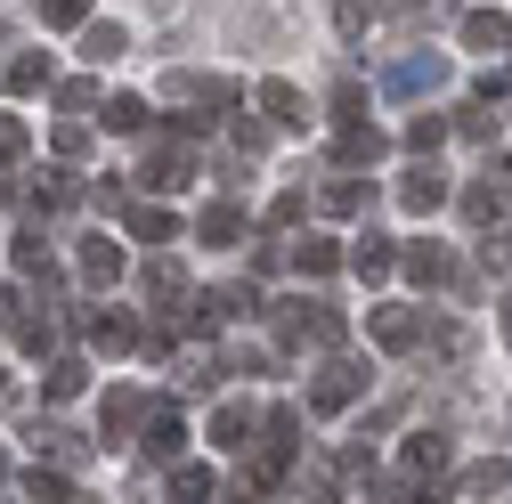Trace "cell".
<instances>
[{
	"label": "cell",
	"instance_id": "cb8c5ba5",
	"mask_svg": "<svg viewBox=\"0 0 512 504\" xmlns=\"http://www.w3.org/2000/svg\"><path fill=\"white\" fill-rule=\"evenodd\" d=\"M407 472H447V439L439 431H415L407 439Z\"/></svg>",
	"mask_w": 512,
	"mask_h": 504
},
{
	"label": "cell",
	"instance_id": "3957f363",
	"mask_svg": "<svg viewBox=\"0 0 512 504\" xmlns=\"http://www.w3.org/2000/svg\"><path fill=\"white\" fill-rule=\"evenodd\" d=\"M252 431H261V415H252L244 399L212 407V448H220V456H244V448H252Z\"/></svg>",
	"mask_w": 512,
	"mask_h": 504
},
{
	"label": "cell",
	"instance_id": "836d02e7",
	"mask_svg": "<svg viewBox=\"0 0 512 504\" xmlns=\"http://www.w3.org/2000/svg\"><path fill=\"white\" fill-rule=\"evenodd\" d=\"M17 155H25V122L0 114V163H17Z\"/></svg>",
	"mask_w": 512,
	"mask_h": 504
},
{
	"label": "cell",
	"instance_id": "74e56055",
	"mask_svg": "<svg viewBox=\"0 0 512 504\" xmlns=\"http://www.w3.org/2000/svg\"><path fill=\"white\" fill-rule=\"evenodd\" d=\"M366 504H407V488H374V496H366Z\"/></svg>",
	"mask_w": 512,
	"mask_h": 504
},
{
	"label": "cell",
	"instance_id": "30bf717a",
	"mask_svg": "<svg viewBox=\"0 0 512 504\" xmlns=\"http://www.w3.org/2000/svg\"><path fill=\"white\" fill-rule=\"evenodd\" d=\"M82 334H90V350H131V342H139V326L122 318V309H90Z\"/></svg>",
	"mask_w": 512,
	"mask_h": 504
},
{
	"label": "cell",
	"instance_id": "44dd1931",
	"mask_svg": "<svg viewBox=\"0 0 512 504\" xmlns=\"http://www.w3.org/2000/svg\"><path fill=\"white\" fill-rule=\"evenodd\" d=\"M317 204H326L334 220H350V212H366V204H374V187H366V179H326V196H317Z\"/></svg>",
	"mask_w": 512,
	"mask_h": 504
},
{
	"label": "cell",
	"instance_id": "4dcf8cb0",
	"mask_svg": "<svg viewBox=\"0 0 512 504\" xmlns=\"http://www.w3.org/2000/svg\"><path fill=\"white\" fill-rule=\"evenodd\" d=\"M41 25H90V0H41Z\"/></svg>",
	"mask_w": 512,
	"mask_h": 504
},
{
	"label": "cell",
	"instance_id": "7402d4cb",
	"mask_svg": "<svg viewBox=\"0 0 512 504\" xmlns=\"http://www.w3.org/2000/svg\"><path fill=\"white\" fill-rule=\"evenodd\" d=\"M122 49H131L122 25H82V57H90V66H106V57H122Z\"/></svg>",
	"mask_w": 512,
	"mask_h": 504
},
{
	"label": "cell",
	"instance_id": "f35d334b",
	"mask_svg": "<svg viewBox=\"0 0 512 504\" xmlns=\"http://www.w3.org/2000/svg\"><path fill=\"white\" fill-rule=\"evenodd\" d=\"M0 326H17V293H0Z\"/></svg>",
	"mask_w": 512,
	"mask_h": 504
},
{
	"label": "cell",
	"instance_id": "4fadbf2b",
	"mask_svg": "<svg viewBox=\"0 0 512 504\" xmlns=\"http://www.w3.org/2000/svg\"><path fill=\"white\" fill-rule=\"evenodd\" d=\"M399 269H407L415 285H447V277H456V261H447L439 244H407V252H399Z\"/></svg>",
	"mask_w": 512,
	"mask_h": 504
},
{
	"label": "cell",
	"instance_id": "f546056e",
	"mask_svg": "<svg viewBox=\"0 0 512 504\" xmlns=\"http://www.w3.org/2000/svg\"><path fill=\"white\" fill-rule=\"evenodd\" d=\"M439 139H447V122H439V114H415V122H407V147H415V155H431Z\"/></svg>",
	"mask_w": 512,
	"mask_h": 504
},
{
	"label": "cell",
	"instance_id": "e575fe53",
	"mask_svg": "<svg viewBox=\"0 0 512 504\" xmlns=\"http://www.w3.org/2000/svg\"><path fill=\"white\" fill-rule=\"evenodd\" d=\"M456 131H464V139H488V131H496V114H488V106H464V114H456Z\"/></svg>",
	"mask_w": 512,
	"mask_h": 504
},
{
	"label": "cell",
	"instance_id": "83f0119b",
	"mask_svg": "<svg viewBox=\"0 0 512 504\" xmlns=\"http://www.w3.org/2000/svg\"><path fill=\"white\" fill-rule=\"evenodd\" d=\"M496 488H512V456H496V464H472V472H464V496H496Z\"/></svg>",
	"mask_w": 512,
	"mask_h": 504
},
{
	"label": "cell",
	"instance_id": "7c38bea8",
	"mask_svg": "<svg viewBox=\"0 0 512 504\" xmlns=\"http://www.w3.org/2000/svg\"><path fill=\"white\" fill-rule=\"evenodd\" d=\"M179 448H187V423H179V407H155V415H147V456H155V464H171Z\"/></svg>",
	"mask_w": 512,
	"mask_h": 504
},
{
	"label": "cell",
	"instance_id": "603a6c76",
	"mask_svg": "<svg viewBox=\"0 0 512 504\" xmlns=\"http://www.w3.org/2000/svg\"><path fill=\"white\" fill-rule=\"evenodd\" d=\"M17 269H25V277H41V285H57V261H49L41 228H25V236H17Z\"/></svg>",
	"mask_w": 512,
	"mask_h": 504
},
{
	"label": "cell",
	"instance_id": "8fae6325",
	"mask_svg": "<svg viewBox=\"0 0 512 504\" xmlns=\"http://www.w3.org/2000/svg\"><path fill=\"white\" fill-rule=\"evenodd\" d=\"M439 82H447V57H439V49H431V57H407V66H391V90H399V98L439 90Z\"/></svg>",
	"mask_w": 512,
	"mask_h": 504
},
{
	"label": "cell",
	"instance_id": "277c9868",
	"mask_svg": "<svg viewBox=\"0 0 512 504\" xmlns=\"http://www.w3.org/2000/svg\"><path fill=\"white\" fill-rule=\"evenodd\" d=\"M366 334L382 350H415L423 342V318H415V309H366Z\"/></svg>",
	"mask_w": 512,
	"mask_h": 504
},
{
	"label": "cell",
	"instance_id": "5bb4252c",
	"mask_svg": "<svg viewBox=\"0 0 512 504\" xmlns=\"http://www.w3.org/2000/svg\"><path fill=\"white\" fill-rule=\"evenodd\" d=\"M196 236H204V244H236V236H244V204H228V196L204 204V212H196Z\"/></svg>",
	"mask_w": 512,
	"mask_h": 504
},
{
	"label": "cell",
	"instance_id": "60d3db41",
	"mask_svg": "<svg viewBox=\"0 0 512 504\" xmlns=\"http://www.w3.org/2000/svg\"><path fill=\"white\" fill-rule=\"evenodd\" d=\"M0 480H9V456H0Z\"/></svg>",
	"mask_w": 512,
	"mask_h": 504
},
{
	"label": "cell",
	"instance_id": "ac0fdd59",
	"mask_svg": "<svg viewBox=\"0 0 512 504\" xmlns=\"http://www.w3.org/2000/svg\"><path fill=\"white\" fill-rule=\"evenodd\" d=\"M41 391H49V399H82V391H90V366H82V358H49Z\"/></svg>",
	"mask_w": 512,
	"mask_h": 504
},
{
	"label": "cell",
	"instance_id": "f1b7e54d",
	"mask_svg": "<svg viewBox=\"0 0 512 504\" xmlns=\"http://www.w3.org/2000/svg\"><path fill=\"white\" fill-rule=\"evenodd\" d=\"M106 131H122V139L147 131V98H106Z\"/></svg>",
	"mask_w": 512,
	"mask_h": 504
},
{
	"label": "cell",
	"instance_id": "484cf974",
	"mask_svg": "<svg viewBox=\"0 0 512 504\" xmlns=\"http://www.w3.org/2000/svg\"><path fill=\"white\" fill-rule=\"evenodd\" d=\"M49 74H57V66H49V49H25L17 66H9V90H49Z\"/></svg>",
	"mask_w": 512,
	"mask_h": 504
},
{
	"label": "cell",
	"instance_id": "5b68a950",
	"mask_svg": "<svg viewBox=\"0 0 512 504\" xmlns=\"http://www.w3.org/2000/svg\"><path fill=\"white\" fill-rule=\"evenodd\" d=\"M464 49L504 57V49H512V17H504V9H472V17H464Z\"/></svg>",
	"mask_w": 512,
	"mask_h": 504
},
{
	"label": "cell",
	"instance_id": "ab89813d",
	"mask_svg": "<svg viewBox=\"0 0 512 504\" xmlns=\"http://www.w3.org/2000/svg\"><path fill=\"white\" fill-rule=\"evenodd\" d=\"M496 318H504V342H512V293H504V301H496Z\"/></svg>",
	"mask_w": 512,
	"mask_h": 504
},
{
	"label": "cell",
	"instance_id": "6da1fadb",
	"mask_svg": "<svg viewBox=\"0 0 512 504\" xmlns=\"http://www.w3.org/2000/svg\"><path fill=\"white\" fill-rule=\"evenodd\" d=\"M358 391H366V374H358L350 358H334V366H317V383H309V407H317V415H342Z\"/></svg>",
	"mask_w": 512,
	"mask_h": 504
},
{
	"label": "cell",
	"instance_id": "8992f818",
	"mask_svg": "<svg viewBox=\"0 0 512 504\" xmlns=\"http://www.w3.org/2000/svg\"><path fill=\"white\" fill-rule=\"evenodd\" d=\"M122 269H131V252H122L114 236H82V277H90V285H114Z\"/></svg>",
	"mask_w": 512,
	"mask_h": 504
},
{
	"label": "cell",
	"instance_id": "2e32d148",
	"mask_svg": "<svg viewBox=\"0 0 512 504\" xmlns=\"http://www.w3.org/2000/svg\"><path fill=\"white\" fill-rule=\"evenodd\" d=\"M293 261H301V277H334L350 252H342L334 236H301V244H293Z\"/></svg>",
	"mask_w": 512,
	"mask_h": 504
},
{
	"label": "cell",
	"instance_id": "9a60e30c",
	"mask_svg": "<svg viewBox=\"0 0 512 504\" xmlns=\"http://www.w3.org/2000/svg\"><path fill=\"white\" fill-rule=\"evenodd\" d=\"M147 415H155V407H147L139 391H106V439H131Z\"/></svg>",
	"mask_w": 512,
	"mask_h": 504
},
{
	"label": "cell",
	"instance_id": "8d00e7d4",
	"mask_svg": "<svg viewBox=\"0 0 512 504\" xmlns=\"http://www.w3.org/2000/svg\"><path fill=\"white\" fill-rule=\"evenodd\" d=\"M293 220H301V196H293V187H285V196L269 204V228H293Z\"/></svg>",
	"mask_w": 512,
	"mask_h": 504
},
{
	"label": "cell",
	"instance_id": "e0dca14e",
	"mask_svg": "<svg viewBox=\"0 0 512 504\" xmlns=\"http://www.w3.org/2000/svg\"><path fill=\"white\" fill-rule=\"evenodd\" d=\"M382 147H391V139H382L374 122H342V139H334V155H342V163H374Z\"/></svg>",
	"mask_w": 512,
	"mask_h": 504
},
{
	"label": "cell",
	"instance_id": "ba28073f",
	"mask_svg": "<svg viewBox=\"0 0 512 504\" xmlns=\"http://www.w3.org/2000/svg\"><path fill=\"white\" fill-rule=\"evenodd\" d=\"M350 269H358L366 285H382V277H391V269H399V252H391V236H374V228H366V236L350 244Z\"/></svg>",
	"mask_w": 512,
	"mask_h": 504
},
{
	"label": "cell",
	"instance_id": "4316f807",
	"mask_svg": "<svg viewBox=\"0 0 512 504\" xmlns=\"http://www.w3.org/2000/svg\"><path fill=\"white\" fill-rule=\"evenodd\" d=\"M25 496H33V504H66L74 488H66V472H57V464H33V472H25Z\"/></svg>",
	"mask_w": 512,
	"mask_h": 504
},
{
	"label": "cell",
	"instance_id": "7a4b0ae2",
	"mask_svg": "<svg viewBox=\"0 0 512 504\" xmlns=\"http://www.w3.org/2000/svg\"><path fill=\"white\" fill-rule=\"evenodd\" d=\"M163 90H171V98H179V106H204V122H212V114H228V106H236V82H220V74H171V82H163Z\"/></svg>",
	"mask_w": 512,
	"mask_h": 504
},
{
	"label": "cell",
	"instance_id": "d590c367",
	"mask_svg": "<svg viewBox=\"0 0 512 504\" xmlns=\"http://www.w3.org/2000/svg\"><path fill=\"white\" fill-rule=\"evenodd\" d=\"M358 106H366V90H358V82H342V90H334V114H342V122H366Z\"/></svg>",
	"mask_w": 512,
	"mask_h": 504
},
{
	"label": "cell",
	"instance_id": "d4e9b609",
	"mask_svg": "<svg viewBox=\"0 0 512 504\" xmlns=\"http://www.w3.org/2000/svg\"><path fill=\"white\" fill-rule=\"evenodd\" d=\"M171 496H179V504H212L220 488H212V472H204V464H179V472H171Z\"/></svg>",
	"mask_w": 512,
	"mask_h": 504
},
{
	"label": "cell",
	"instance_id": "ffe728a7",
	"mask_svg": "<svg viewBox=\"0 0 512 504\" xmlns=\"http://www.w3.org/2000/svg\"><path fill=\"white\" fill-rule=\"evenodd\" d=\"M131 236H139V244H171V236H179V212H171V204H139V212H131Z\"/></svg>",
	"mask_w": 512,
	"mask_h": 504
},
{
	"label": "cell",
	"instance_id": "1f68e13d",
	"mask_svg": "<svg viewBox=\"0 0 512 504\" xmlns=\"http://www.w3.org/2000/svg\"><path fill=\"white\" fill-rule=\"evenodd\" d=\"M17 342L25 350H49L57 342V318H49V309H41V318H17Z\"/></svg>",
	"mask_w": 512,
	"mask_h": 504
},
{
	"label": "cell",
	"instance_id": "d6986e66",
	"mask_svg": "<svg viewBox=\"0 0 512 504\" xmlns=\"http://www.w3.org/2000/svg\"><path fill=\"white\" fill-rule=\"evenodd\" d=\"M147 301L163 309V318H179V301H187V277H179L171 261H155V269H147Z\"/></svg>",
	"mask_w": 512,
	"mask_h": 504
},
{
	"label": "cell",
	"instance_id": "52a82bcc",
	"mask_svg": "<svg viewBox=\"0 0 512 504\" xmlns=\"http://www.w3.org/2000/svg\"><path fill=\"white\" fill-rule=\"evenodd\" d=\"M399 204H407V212H439V204H447V179H439V163H415V171L399 179Z\"/></svg>",
	"mask_w": 512,
	"mask_h": 504
},
{
	"label": "cell",
	"instance_id": "b9f144b4",
	"mask_svg": "<svg viewBox=\"0 0 512 504\" xmlns=\"http://www.w3.org/2000/svg\"><path fill=\"white\" fill-rule=\"evenodd\" d=\"M504 261H512V236H504Z\"/></svg>",
	"mask_w": 512,
	"mask_h": 504
},
{
	"label": "cell",
	"instance_id": "d6a6232c",
	"mask_svg": "<svg viewBox=\"0 0 512 504\" xmlns=\"http://www.w3.org/2000/svg\"><path fill=\"white\" fill-rule=\"evenodd\" d=\"M57 106H66V114H90V106H98V82H66V90H57Z\"/></svg>",
	"mask_w": 512,
	"mask_h": 504
},
{
	"label": "cell",
	"instance_id": "9c48e42d",
	"mask_svg": "<svg viewBox=\"0 0 512 504\" xmlns=\"http://www.w3.org/2000/svg\"><path fill=\"white\" fill-rule=\"evenodd\" d=\"M261 114L277 122V131H301V122H309V98H301L293 82H261Z\"/></svg>",
	"mask_w": 512,
	"mask_h": 504
}]
</instances>
